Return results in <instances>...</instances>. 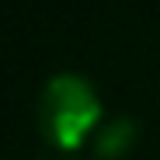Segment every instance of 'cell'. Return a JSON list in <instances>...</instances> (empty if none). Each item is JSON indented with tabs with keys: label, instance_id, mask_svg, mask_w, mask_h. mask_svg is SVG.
Listing matches in <instances>:
<instances>
[{
	"label": "cell",
	"instance_id": "6da1fadb",
	"mask_svg": "<svg viewBox=\"0 0 160 160\" xmlns=\"http://www.w3.org/2000/svg\"><path fill=\"white\" fill-rule=\"evenodd\" d=\"M98 122V98L87 80L73 73L56 77L42 98V132L52 146L73 150Z\"/></svg>",
	"mask_w": 160,
	"mask_h": 160
}]
</instances>
